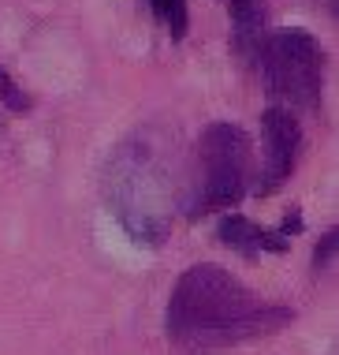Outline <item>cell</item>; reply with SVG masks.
Segmentation results:
<instances>
[{
	"mask_svg": "<svg viewBox=\"0 0 339 355\" xmlns=\"http://www.w3.org/2000/svg\"><path fill=\"white\" fill-rule=\"evenodd\" d=\"M261 146H265V161H261L254 191L261 198H268L280 184H287V176L295 172L298 150H302V128H298L295 112L268 105L261 112Z\"/></svg>",
	"mask_w": 339,
	"mask_h": 355,
	"instance_id": "5",
	"label": "cell"
},
{
	"mask_svg": "<svg viewBox=\"0 0 339 355\" xmlns=\"http://www.w3.org/2000/svg\"><path fill=\"white\" fill-rule=\"evenodd\" d=\"M295 311L280 303H265L235 273L212 262L190 266L172 288L164 329L168 337L194 352H217L242 340L273 337L291 325Z\"/></svg>",
	"mask_w": 339,
	"mask_h": 355,
	"instance_id": "1",
	"label": "cell"
},
{
	"mask_svg": "<svg viewBox=\"0 0 339 355\" xmlns=\"http://www.w3.org/2000/svg\"><path fill=\"white\" fill-rule=\"evenodd\" d=\"M194 184L183 191V214L205 217L235 206L250 187V135L239 123H209L194 146Z\"/></svg>",
	"mask_w": 339,
	"mask_h": 355,
	"instance_id": "3",
	"label": "cell"
},
{
	"mask_svg": "<svg viewBox=\"0 0 339 355\" xmlns=\"http://www.w3.org/2000/svg\"><path fill=\"white\" fill-rule=\"evenodd\" d=\"M231 12V34H235V53L242 56V64L254 68L257 49L265 42V0H228Z\"/></svg>",
	"mask_w": 339,
	"mask_h": 355,
	"instance_id": "7",
	"label": "cell"
},
{
	"mask_svg": "<svg viewBox=\"0 0 339 355\" xmlns=\"http://www.w3.org/2000/svg\"><path fill=\"white\" fill-rule=\"evenodd\" d=\"M0 101L12 112H30V94L15 83V75H8V68L0 64Z\"/></svg>",
	"mask_w": 339,
	"mask_h": 355,
	"instance_id": "9",
	"label": "cell"
},
{
	"mask_svg": "<svg viewBox=\"0 0 339 355\" xmlns=\"http://www.w3.org/2000/svg\"><path fill=\"white\" fill-rule=\"evenodd\" d=\"M321 68L324 53L317 37L302 26L268 31L254 60V71L261 75L268 101L287 112H313L321 105Z\"/></svg>",
	"mask_w": 339,
	"mask_h": 355,
	"instance_id": "4",
	"label": "cell"
},
{
	"mask_svg": "<svg viewBox=\"0 0 339 355\" xmlns=\"http://www.w3.org/2000/svg\"><path fill=\"white\" fill-rule=\"evenodd\" d=\"M172 180L149 139H127L104 168V202L123 232L145 247H161L172 232Z\"/></svg>",
	"mask_w": 339,
	"mask_h": 355,
	"instance_id": "2",
	"label": "cell"
},
{
	"mask_svg": "<svg viewBox=\"0 0 339 355\" xmlns=\"http://www.w3.org/2000/svg\"><path fill=\"white\" fill-rule=\"evenodd\" d=\"M336 243H339V232L336 228H328V232L321 236V243H317V251H313V270H324L328 262L336 258Z\"/></svg>",
	"mask_w": 339,
	"mask_h": 355,
	"instance_id": "10",
	"label": "cell"
},
{
	"mask_svg": "<svg viewBox=\"0 0 339 355\" xmlns=\"http://www.w3.org/2000/svg\"><path fill=\"white\" fill-rule=\"evenodd\" d=\"M149 12L157 15V23L168 26L172 42H183L187 37V26H190V15H187V0H145Z\"/></svg>",
	"mask_w": 339,
	"mask_h": 355,
	"instance_id": "8",
	"label": "cell"
},
{
	"mask_svg": "<svg viewBox=\"0 0 339 355\" xmlns=\"http://www.w3.org/2000/svg\"><path fill=\"white\" fill-rule=\"evenodd\" d=\"M298 232H302V209H291V214L280 220L273 232H268V228H261V225H254V220H246V217H239V214L220 217V225H217V239H220V243H228L231 251H239V254H246V258L287 251V243Z\"/></svg>",
	"mask_w": 339,
	"mask_h": 355,
	"instance_id": "6",
	"label": "cell"
}]
</instances>
